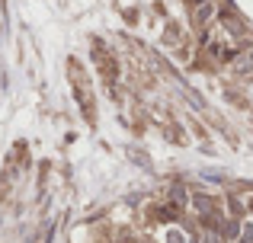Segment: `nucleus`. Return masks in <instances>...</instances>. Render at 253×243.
Here are the masks:
<instances>
[{"label": "nucleus", "mask_w": 253, "mask_h": 243, "mask_svg": "<svg viewBox=\"0 0 253 243\" xmlns=\"http://www.w3.org/2000/svg\"><path fill=\"white\" fill-rule=\"evenodd\" d=\"M144 243H154V240H144Z\"/></svg>", "instance_id": "nucleus-6"}, {"label": "nucleus", "mask_w": 253, "mask_h": 243, "mask_svg": "<svg viewBox=\"0 0 253 243\" xmlns=\"http://www.w3.org/2000/svg\"><path fill=\"white\" fill-rule=\"evenodd\" d=\"M189 243H202V240H199V237H192V240H189Z\"/></svg>", "instance_id": "nucleus-5"}, {"label": "nucleus", "mask_w": 253, "mask_h": 243, "mask_svg": "<svg viewBox=\"0 0 253 243\" xmlns=\"http://www.w3.org/2000/svg\"><path fill=\"white\" fill-rule=\"evenodd\" d=\"M211 16H215V6H211L209 0H205V3H199V6H196V23H199V26H205V23H209Z\"/></svg>", "instance_id": "nucleus-2"}, {"label": "nucleus", "mask_w": 253, "mask_h": 243, "mask_svg": "<svg viewBox=\"0 0 253 243\" xmlns=\"http://www.w3.org/2000/svg\"><path fill=\"white\" fill-rule=\"evenodd\" d=\"M170 199H173V205H176V208H183V205H186V199H189V192H186V189H179V186H173Z\"/></svg>", "instance_id": "nucleus-4"}, {"label": "nucleus", "mask_w": 253, "mask_h": 243, "mask_svg": "<svg viewBox=\"0 0 253 243\" xmlns=\"http://www.w3.org/2000/svg\"><path fill=\"white\" fill-rule=\"evenodd\" d=\"M221 19H224V29H228L231 35H237V38L244 35V26H241V19H234V16H231V13H224Z\"/></svg>", "instance_id": "nucleus-3"}, {"label": "nucleus", "mask_w": 253, "mask_h": 243, "mask_svg": "<svg viewBox=\"0 0 253 243\" xmlns=\"http://www.w3.org/2000/svg\"><path fill=\"white\" fill-rule=\"evenodd\" d=\"M192 202H196V208L202 214H209V211H215V195H205V192H196L192 195Z\"/></svg>", "instance_id": "nucleus-1"}]
</instances>
